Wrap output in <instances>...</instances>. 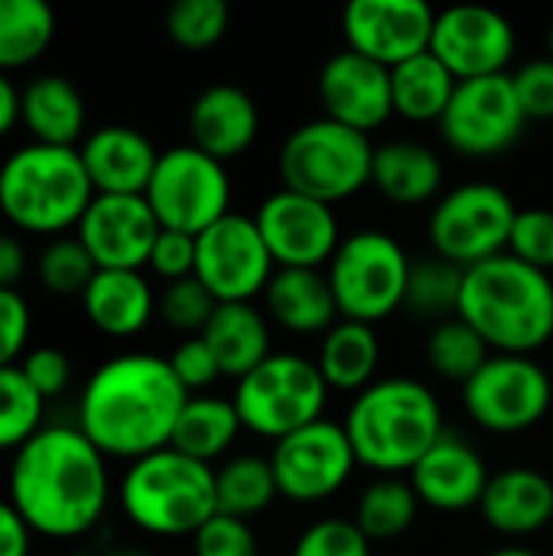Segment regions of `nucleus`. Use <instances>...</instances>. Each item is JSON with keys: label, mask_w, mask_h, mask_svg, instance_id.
Returning a JSON list of instances; mask_svg holds the SVG:
<instances>
[{"label": "nucleus", "mask_w": 553, "mask_h": 556, "mask_svg": "<svg viewBox=\"0 0 553 556\" xmlns=\"http://www.w3.org/2000/svg\"><path fill=\"white\" fill-rule=\"evenodd\" d=\"M548 52H551V59H553V23H551V29H548Z\"/></svg>", "instance_id": "obj_54"}, {"label": "nucleus", "mask_w": 553, "mask_h": 556, "mask_svg": "<svg viewBox=\"0 0 553 556\" xmlns=\"http://www.w3.org/2000/svg\"><path fill=\"white\" fill-rule=\"evenodd\" d=\"M33 531L20 518V511L0 498V556H29Z\"/></svg>", "instance_id": "obj_50"}, {"label": "nucleus", "mask_w": 553, "mask_h": 556, "mask_svg": "<svg viewBox=\"0 0 553 556\" xmlns=\"http://www.w3.org/2000/svg\"><path fill=\"white\" fill-rule=\"evenodd\" d=\"M553 404V381L531 355H495L463 384L466 414L489 433H525Z\"/></svg>", "instance_id": "obj_12"}, {"label": "nucleus", "mask_w": 553, "mask_h": 556, "mask_svg": "<svg viewBox=\"0 0 553 556\" xmlns=\"http://www.w3.org/2000/svg\"><path fill=\"white\" fill-rule=\"evenodd\" d=\"M411 264L414 261L407 257L401 241L381 228L345 235L332 261L326 264L339 316L375 326L404 309Z\"/></svg>", "instance_id": "obj_8"}, {"label": "nucleus", "mask_w": 553, "mask_h": 556, "mask_svg": "<svg viewBox=\"0 0 553 556\" xmlns=\"http://www.w3.org/2000/svg\"><path fill=\"white\" fill-rule=\"evenodd\" d=\"M85 319L114 339L137 336L156 313V296L140 270H98L81 293Z\"/></svg>", "instance_id": "obj_26"}, {"label": "nucleus", "mask_w": 553, "mask_h": 556, "mask_svg": "<svg viewBox=\"0 0 553 556\" xmlns=\"http://www.w3.org/2000/svg\"><path fill=\"white\" fill-rule=\"evenodd\" d=\"M29 306L16 290H0V368H13L29 339Z\"/></svg>", "instance_id": "obj_49"}, {"label": "nucleus", "mask_w": 553, "mask_h": 556, "mask_svg": "<svg viewBox=\"0 0 553 556\" xmlns=\"http://www.w3.org/2000/svg\"><path fill=\"white\" fill-rule=\"evenodd\" d=\"M20 121L33 143L75 147L85 130V98L62 75H39L20 91Z\"/></svg>", "instance_id": "obj_29"}, {"label": "nucleus", "mask_w": 553, "mask_h": 556, "mask_svg": "<svg viewBox=\"0 0 553 556\" xmlns=\"http://www.w3.org/2000/svg\"><path fill=\"white\" fill-rule=\"evenodd\" d=\"M254 225L274 264L287 270H319L342 244L336 208L293 189L271 192L257 205Z\"/></svg>", "instance_id": "obj_16"}, {"label": "nucleus", "mask_w": 553, "mask_h": 556, "mask_svg": "<svg viewBox=\"0 0 553 556\" xmlns=\"http://www.w3.org/2000/svg\"><path fill=\"white\" fill-rule=\"evenodd\" d=\"M290 556H372V541L355 528V521L326 518L300 534Z\"/></svg>", "instance_id": "obj_43"}, {"label": "nucleus", "mask_w": 553, "mask_h": 556, "mask_svg": "<svg viewBox=\"0 0 553 556\" xmlns=\"http://www.w3.org/2000/svg\"><path fill=\"white\" fill-rule=\"evenodd\" d=\"M95 186L75 147L26 143L0 166V212L3 218L33 235H59L78 228Z\"/></svg>", "instance_id": "obj_5"}, {"label": "nucleus", "mask_w": 553, "mask_h": 556, "mask_svg": "<svg viewBox=\"0 0 553 556\" xmlns=\"http://www.w3.org/2000/svg\"><path fill=\"white\" fill-rule=\"evenodd\" d=\"M20 371L33 384V391L42 401H49V397H59L68 388V381H72V358L62 349H55V345H42V349H33L20 362Z\"/></svg>", "instance_id": "obj_46"}, {"label": "nucleus", "mask_w": 553, "mask_h": 556, "mask_svg": "<svg viewBox=\"0 0 553 556\" xmlns=\"http://www.w3.org/2000/svg\"><path fill=\"white\" fill-rule=\"evenodd\" d=\"M518 218V205L495 182L453 186L430 212L433 254L456 267H476L508 251V238Z\"/></svg>", "instance_id": "obj_11"}, {"label": "nucleus", "mask_w": 553, "mask_h": 556, "mask_svg": "<svg viewBox=\"0 0 553 556\" xmlns=\"http://www.w3.org/2000/svg\"><path fill=\"white\" fill-rule=\"evenodd\" d=\"M456 75L427 49L401 65L391 68V94H394V114L414 124H430L447 114L453 91H456Z\"/></svg>", "instance_id": "obj_32"}, {"label": "nucleus", "mask_w": 553, "mask_h": 556, "mask_svg": "<svg viewBox=\"0 0 553 556\" xmlns=\"http://www.w3.org/2000/svg\"><path fill=\"white\" fill-rule=\"evenodd\" d=\"M277 264L254 225V215L228 212L196 235V280L215 303H251L264 296Z\"/></svg>", "instance_id": "obj_14"}, {"label": "nucleus", "mask_w": 553, "mask_h": 556, "mask_svg": "<svg viewBox=\"0 0 553 556\" xmlns=\"http://www.w3.org/2000/svg\"><path fill=\"white\" fill-rule=\"evenodd\" d=\"M508 254L538 267L544 274L553 270V208H518Z\"/></svg>", "instance_id": "obj_42"}, {"label": "nucleus", "mask_w": 553, "mask_h": 556, "mask_svg": "<svg viewBox=\"0 0 553 556\" xmlns=\"http://www.w3.org/2000/svg\"><path fill=\"white\" fill-rule=\"evenodd\" d=\"M78 153L95 195H143L160 160L150 137L127 124H104L91 130Z\"/></svg>", "instance_id": "obj_22"}, {"label": "nucleus", "mask_w": 553, "mask_h": 556, "mask_svg": "<svg viewBox=\"0 0 553 556\" xmlns=\"http://www.w3.org/2000/svg\"><path fill=\"white\" fill-rule=\"evenodd\" d=\"M16 121H20V91L10 81V75L0 72V137H7Z\"/></svg>", "instance_id": "obj_52"}, {"label": "nucleus", "mask_w": 553, "mask_h": 556, "mask_svg": "<svg viewBox=\"0 0 553 556\" xmlns=\"http://www.w3.org/2000/svg\"><path fill=\"white\" fill-rule=\"evenodd\" d=\"M98 264L91 261V254L85 251V244L78 238H52L39 257H36V277L39 283L55 293V296H78L88 290V283L95 280Z\"/></svg>", "instance_id": "obj_39"}, {"label": "nucleus", "mask_w": 553, "mask_h": 556, "mask_svg": "<svg viewBox=\"0 0 553 556\" xmlns=\"http://www.w3.org/2000/svg\"><path fill=\"white\" fill-rule=\"evenodd\" d=\"M433 20L424 0H352L342 10L345 49L394 68L430 49Z\"/></svg>", "instance_id": "obj_18"}, {"label": "nucleus", "mask_w": 553, "mask_h": 556, "mask_svg": "<svg viewBox=\"0 0 553 556\" xmlns=\"http://www.w3.org/2000/svg\"><path fill=\"white\" fill-rule=\"evenodd\" d=\"M160 222L143 195H95L75 238L98 270H143L160 238Z\"/></svg>", "instance_id": "obj_19"}, {"label": "nucleus", "mask_w": 553, "mask_h": 556, "mask_svg": "<svg viewBox=\"0 0 553 556\" xmlns=\"http://www.w3.org/2000/svg\"><path fill=\"white\" fill-rule=\"evenodd\" d=\"M515 26L505 13L482 3H456L437 13L430 52L456 81L502 75L515 55Z\"/></svg>", "instance_id": "obj_17"}, {"label": "nucleus", "mask_w": 553, "mask_h": 556, "mask_svg": "<svg viewBox=\"0 0 553 556\" xmlns=\"http://www.w3.org/2000/svg\"><path fill=\"white\" fill-rule=\"evenodd\" d=\"M407 479H411L420 505H427L433 511L456 515V511L479 508L492 472H489L482 453L469 440L447 430L427 450V456L411 469Z\"/></svg>", "instance_id": "obj_21"}, {"label": "nucleus", "mask_w": 553, "mask_h": 556, "mask_svg": "<svg viewBox=\"0 0 553 556\" xmlns=\"http://www.w3.org/2000/svg\"><path fill=\"white\" fill-rule=\"evenodd\" d=\"M202 339L212 349L222 375L238 381L274 355L267 313H261L254 303H218Z\"/></svg>", "instance_id": "obj_28"}, {"label": "nucleus", "mask_w": 553, "mask_h": 556, "mask_svg": "<svg viewBox=\"0 0 553 556\" xmlns=\"http://www.w3.org/2000/svg\"><path fill=\"white\" fill-rule=\"evenodd\" d=\"M231 401L244 430L277 443L323 420L329 384L316 358L297 352H274L267 362H261L251 375L238 381Z\"/></svg>", "instance_id": "obj_9"}, {"label": "nucleus", "mask_w": 553, "mask_h": 556, "mask_svg": "<svg viewBox=\"0 0 553 556\" xmlns=\"http://www.w3.org/2000/svg\"><path fill=\"white\" fill-rule=\"evenodd\" d=\"M463 277L466 270L443 261L440 254L414 261L411 277H407V293H404V309L417 319H430L433 326L453 319L460 313Z\"/></svg>", "instance_id": "obj_36"}, {"label": "nucleus", "mask_w": 553, "mask_h": 556, "mask_svg": "<svg viewBox=\"0 0 553 556\" xmlns=\"http://www.w3.org/2000/svg\"><path fill=\"white\" fill-rule=\"evenodd\" d=\"M228 20L225 0H176L166 13V33L179 49L202 52L228 33Z\"/></svg>", "instance_id": "obj_40"}, {"label": "nucleus", "mask_w": 553, "mask_h": 556, "mask_svg": "<svg viewBox=\"0 0 553 556\" xmlns=\"http://www.w3.org/2000/svg\"><path fill=\"white\" fill-rule=\"evenodd\" d=\"M241 417L235 410V401L228 397H212V394H192L176 420L173 440L169 446L189 459H199L205 466H212L215 459H222L238 433H241Z\"/></svg>", "instance_id": "obj_31"}, {"label": "nucleus", "mask_w": 553, "mask_h": 556, "mask_svg": "<svg viewBox=\"0 0 553 556\" xmlns=\"http://www.w3.org/2000/svg\"><path fill=\"white\" fill-rule=\"evenodd\" d=\"M108 456L78 427H42L13 453L10 505L33 534L75 541L95 531L111 498Z\"/></svg>", "instance_id": "obj_1"}, {"label": "nucleus", "mask_w": 553, "mask_h": 556, "mask_svg": "<svg viewBox=\"0 0 553 556\" xmlns=\"http://www.w3.org/2000/svg\"><path fill=\"white\" fill-rule=\"evenodd\" d=\"M147 267L166 280V283H176V280H186L196 274V238L192 235H183V231H169L163 228L153 251H150V261Z\"/></svg>", "instance_id": "obj_48"}, {"label": "nucleus", "mask_w": 553, "mask_h": 556, "mask_svg": "<svg viewBox=\"0 0 553 556\" xmlns=\"http://www.w3.org/2000/svg\"><path fill=\"white\" fill-rule=\"evenodd\" d=\"M215 309H218L215 296H212V293H209L196 277H186V280L166 283V287H163V293H160V300H156V313H160V319H163L169 329L183 332L186 339L202 336Z\"/></svg>", "instance_id": "obj_41"}, {"label": "nucleus", "mask_w": 553, "mask_h": 556, "mask_svg": "<svg viewBox=\"0 0 553 556\" xmlns=\"http://www.w3.org/2000/svg\"><path fill=\"white\" fill-rule=\"evenodd\" d=\"M143 199L160 228L196 238L231 212V179L225 163L192 143H179L160 153Z\"/></svg>", "instance_id": "obj_10"}, {"label": "nucleus", "mask_w": 553, "mask_h": 556, "mask_svg": "<svg viewBox=\"0 0 553 556\" xmlns=\"http://www.w3.org/2000/svg\"><path fill=\"white\" fill-rule=\"evenodd\" d=\"M375 143L332 117H313L287 134L277 153L280 189L303 192L326 205L345 202L372 186Z\"/></svg>", "instance_id": "obj_7"}, {"label": "nucleus", "mask_w": 553, "mask_h": 556, "mask_svg": "<svg viewBox=\"0 0 553 556\" xmlns=\"http://www.w3.org/2000/svg\"><path fill=\"white\" fill-rule=\"evenodd\" d=\"M192 394L169 358L124 352L95 368L78 397V430L114 459H143L169 446L176 420Z\"/></svg>", "instance_id": "obj_2"}, {"label": "nucleus", "mask_w": 553, "mask_h": 556, "mask_svg": "<svg viewBox=\"0 0 553 556\" xmlns=\"http://www.w3.org/2000/svg\"><path fill=\"white\" fill-rule=\"evenodd\" d=\"M359 466L378 476H411L447 433L440 397L417 378H385L355 394L345 420Z\"/></svg>", "instance_id": "obj_4"}, {"label": "nucleus", "mask_w": 553, "mask_h": 556, "mask_svg": "<svg viewBox=\"0 0 553 556\" xmlns=\"http://www.w3.org/2000/svg\"><path fill=\"white\" fill-rule=\"evenodd\" d=\"M486 556H541L535 554V551H528V547H502V551H492V554Z\"/></svg>", "instance_id": "obj_53"}, {"label": "nucleus", "mask_w": 553, "mask_h": 556, "mask_svg": "<svg viewBox=\"0 0 553 556\" xmlns=\"http://www.w3.org/2000/svg\"><path fill=\"white\" fill-rule=\"evenodd\" d=\"M121 508L127 521L153 538H192L218 515L215 469L176 453H150L121 479Z\"/></svg>", "instance_id": "obj_6"}, {"label": "nucleus", "mask_w": 553, "mask_h": 556, "mask_svg": "<svg viewBox=\"0 0 553 556\" xmlns=\"http://www.w3.org/2000/svg\"><path fill=\"white\" fill-rule=\"evenodd\" d=\"M482 521L505 538H531L553 521V482L541 469L512 466L489 479L479 502Z\"/></svg>", "instance_id": "obj_24"}, {"label": "nucleus", "mask_w": 553, "mask_h": 556, "mask_svg": "<svg viewBox=\"0 0 553 556\" xmlns=\"http://www.w3.org/2000/svg\"><path fill=\"white\" fill-rule=\"evenodd\" d=\"M215 498H218L222 515H231L241 521L267 511L280 498L271 459L254 456V453H241V456L225 459L215 469Z\"/></svg>", "instance_id": "obj_34"}, {"label": "nucleus", "mask_w": 553, "mask_h": 556, "mask_svg": "<svg viewBox=\"0 0 553 556\" xmlns=\"http://www.w3.org/2000/svg\"><path fill=\"white\" fill-rule=\"evenodd\" d=\"M420 498L404 476H378L368 482L355 502V528L375 544V541H394L407 534L417 521Z\"/></svg>", "instance_id": "obj_33"}, {"label": "nucleus", "mask_w": 553, "mask_h": 556, "mask_svg": "<svg viewBox=\"0 0 553 556\" xmlns=\"http://www.w3.org/2000/svg\"><path fill=\"white\" fill-rule=\"evenodd\" d=\"M316 91H319L326 117L362 134L381 127L394 114L391 68L352 49H342L326 59L316 78Z\"/></svg>", "instance_id": "obj_20"}, {"label": "nucleus", "mask_w": 553, "mask_h": 556, "mask_svg": "<svg viewBox=\"0 0 553 556\" xmlns=\"http://www.w3.org/2000/svg\"><path fill=\"white\" fill-rule=\"evenodd\" d=\"M525 124L528 114L521 111L512 75L502 72L460 81L437 127L453 153L469 160H489L515 147L525 134Z\"/></svg>", "instance_id": "obj_13"}, {"label": "nucleus", "mask_w": 553, "mask_h": 556, "mask_svg": "<svg viewBox=\"0 0 553 556\" xmlns=\"http://www.w3.org/2000/svg\"><path fill=\"white\" fill-rule=\"evenodd\" d=\"M316 365L329 384V391H349L359 394L368 384H375L378 365H381V342L375 326L339 319L323 339Z\"/></svg>", "instance_id": "obj_30"}, {"label": "nucleus", "mask_w": 553, "mask_h": 556, "mask_svg": "<svg viewBox=\"0 0 553 556\" xmlns=\"http://www.w3.org/2000/svg\"><path fill=\"white\" fill-rule=\"evenodd\" d=\"M515 94L528 121H551L553 117V59H531L518 72H512Z\"/></svg>", "instance_id": "obj_45"}, {"label": "nucleus", "mask_w": 553, "mask_h": 556, "mask_svg": "<svg viewBox=\"0 0 553 556\" xmlns=\"http://www.w3.org/2000/svg\"><path fill=\"white\" fill-rule=\"evenodd\" d=\"M264 313L293 336H326L342 319L326 270L277 267L264 290Z\"/></svg>", "instance_id": "obj_25"}, {"label": "nucleus", "mask_w": 553, "mask_h": 556, "mask_svg": "<svg viewBox=\"0 0 553 556\" xmlns=\"http://www.w3.org/2000/svg\"><path fill=\"white\" fill-rule=\"evenodd\" d=\"M267 459L274 466L280 498H290L297 505L332 498L339 489L349 485L359 466L345 427L326 417L277 440Z\"/></svg>", "instance_id": "obj_15"}, {"label": "nucleus", "mask_w": 553, "mask_h": 556, "mask_svg": "<svg viewBox=\"0 0 553 556\" xmlns=\"http://www.w3.org/2000/svg\"><path fill=\"white\" fill-rule=\"evenodd\" d=\"M46 401L23 378L20 365L0 368V453L20 450L42 430Z\"/></svg>", "instance_id": "obj_38"}, {"label": "nucleus", "mask_w": 553, "mask_h": 556, "mask_svg": "<svg viewBox=\"0 0 553 556\" xmlns=\"http://www.w3.org/2000/svg\"><path fill=\"white\" fill-rule=\"evenodd\" d=\"M169 368H173V375L179 378V384H183L189 394L205 391L212 381L222 378V368H218V362H215V355H212V349L205 345L202 336L183 339V342L173 349V355H169Z\"/></svg>", "instance_id": "obj_47"}, {"label": "nucleus", "mask_w": 553, "mask_h": 556, "mask_svg": "<svg viewBox=\"0 0 553 556\" xmlns=\"http://www.w3.org/2000/svg\"><path fill=\"white\" fill-rule=\"evenodd\" d=\"M495 355H531L553 339L551 274L508 251L466 267L460 313Z\"/></svg>", "instance_id": "obj_3"}, {"label": "nucleus", "mask_w": 553, "mask_h": 556, "mask_svg": "<svg viewBox=\"0 0 553 556\" xmlns=\"http://www.w3.org/2000/svg\"><path fill=\"white\" fill-rule=\"evenodd\" d=\"M492 358V349L482 342V336L466 326L460 316L437 323L427 336V362L430 368L447 378L456 381L460 388Z\"/></svg>", "instance_id": "obj_37"}, {"label": "nucleus", "mask_w": 553, "mask_h": 556, "mask_svg": "<svg viewBox=\"0 0 553 556\" xmlns=\"http://www.w3.org/2000/svg\"><path fill=\"white\" fill-rule=\"evenodd\" d=\"M196 556H257V538L248 521L231 515H215L192 534Z\"/></svg>", "instance_id": "obj_44"}, {"label": "nucleus", "mask_w": 553, "mask_h": 556, "mask_svg": "<svg viewBox=\"0 0 553 556\" xmlns=\"http://www.w3.org/2000/svg\"><path fill=\"white\" fill-rule=\"evenodd\" d=\"M261 130V111L254 98L228 81L209 85L196 94L189 108V143L202 153L215 156L218 163H228L251 150Z\"/></svg>", "instance_id": "obj_23"}, {"label": "nucleus", "mask_w": 553, "mask_h": 556, "mask_svg": "<svg viewBox=\"0 0 553 556\" xmlns=\"http://www.w3.org/2000/svg\"><path fill=\"white\" fill-rule=\"evenodd\" d=\"M23 274H26V251L20 238L0 231V290H16Z\"/></svg>", "instance_id": "obj_51"}, {"label": "nucleus", "mask_w": 553, "mask_h": 556, "mask_svg": "<svg viewBox=\"0 0 553 556\" xmlns=\"http://www.w3.org/2000/svg\"><path fill=\"white\" fill-rule=\"evenodd\" d=\"M372 186L398 205H424L443 189V160L420 140H388L375 147Z\"/></svg>", "instance_id": "obj_27"}, {"label": "nucleus", "mask_w": 553, "mask_h": 556, "mask_svg": "<svg viewBox=\"0 0 553 556\" xmlns=\"http://www.w3.org/2000/svg\"><path fill=\"white\" fill-rule=\"evenodd\" d=\"M55 36V13L42 0H0V72L36 62Z\"/></svg>", "instance_id": "obj_35"}]
</instances>
